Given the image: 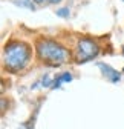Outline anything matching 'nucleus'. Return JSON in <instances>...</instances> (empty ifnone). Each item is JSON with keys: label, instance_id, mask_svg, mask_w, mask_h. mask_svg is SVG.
Masks as SVG:
<instances>
[{"label": "nucleus", "instance_id": "obj_1", "mask_svg": "<svg viewBox=\"0 0 124 129\" xmlns=\"http://www.w3.org/2000/svg\"><path fill=\"white\" fill-rule=\"evenodd\" d=\"M31 58V48L23 42H12L5 48V66L9 71L23 69Z\"/></svg>", "mask_w": 124, "mask_h": 129}, {"label": "nucleus", "instance_id": "obj_2", "mask_svg": "<svg viewBox=\"0 0 124 129\" xmlns=\"http://www.w3.org/2000/svg\"><path fill=\"white\" fill-rule=\"evenodd\" d=\"M37 54L40 60L49 63V64H61L69 60V51L54 40H44V39L38 40Z\"/></svg>", "mask_w": 124, "mask_h": 129}, {"label": "nucleus", "instance_id": "obj_3", "mask_svg": "<svg viewBox=\"0 0 124 129\" xmlns=\"http://www.w3.org/2000/svg\"><path fill=\"white\" fill-rule=\"evenodd\" d=\"M100 51L98 45L90 40V39H80L77 43V49H75V60L78 63H84L89 60H94Z\"/></svg>", "mask_w": 124, "mask_h": 129}, {"label": "nucleus", "instance_id": "obj_4", "mask_svg": "<svg viewBox=\"0 0 124 129\" xmlns=\"http://www.w3.org/2000/svg\"><path fill=\"white\" fill-rule=\"evenodd\" d=\"M98 64V68L101 69V72L104 74V77L106 78H109L110 82H118L119 80V72L118 71H115L112 66H109V64H104V63H97Z\"/></svg>", "mask_w": 124, "mask_h": 129}, {"label": "nucleus", "instance_id": "obj_5", "mask_svg": "<svg viewBox=\"0 0 124 129\" xmlns=\"http://www.w3.org/2000/svg\"><path fill=\"white\" fill-rule=\"evenodd\" d=\"M71 80H72V75H71L69 72H65V74H61L60 77H57V78L54 80L52 86H54V89H57L61 83H65V82H71Z\"/></svg>", "mask_w": 124, "mask_h": 129}, {"label": "nucleus", "instance_id": "obj_6", "mask_svg": "<svg viewBox=\"0 0 124 129\" xmlns=\"http://www.w3.org/2000/svg\"><path fill=\"white\" fill-rule=\"evenodd\" d=\"M17 5H20V6H25V8H28V9H35L34 8V5L29 2V0H19L17 2Z\"/></svg>", "mask_w": 124, "mask_h": 129}, {"label": "nucleus", "instance_id": "obj_7", "mask_svg": "<svg viewBox=\"0 0 124 129\" xmlns=\"http://www.w3.org/2000/svg\"><path fill=\"white\" fill-rule=\"evenodd\" d=\"M57 15H60V17H69V8H60V9H57Z\"/></svg>", "mask_w": 124, "mask_h": 129}, {"label": "nucleus", "instance_id": "obj_8", "mask_svg": "<svg viewBox=\"0 0 124 129\" xmlns=\"http://www.w3.org/2000/svg\"><path fill=\"white\" fill-rule=\"evenodd\" d=\"M41 83H43V86H49V85H51V78H49L48 75H46V77L41 80Z\"/></svg>", "mask_w": 124, "mask_h": 129}, {"label": "nucleus", "instance_id": "obj_9", "mask_svg": "<svg viewBox=\"0 0 124 129\" xmlns=\"http://www.w3.org/2000/svg\"><path fill=\"white\" fill-rule=\"evenodd\" d=\"M32 2H35V3H43L44 0H32Z\"/></svg>", "mask_w": 124, "mask_h": 129}, {"label": "nucleus", "instance_id": "obj_10", "mask_svg": "<svg viewBox=\"0 0 124 129\" xmlns=\"http://www.w3.org/2000/svg\"><path fill=\"white\" fill-rule=\"evenodd\" d=\"M52 3H58V2H61V0H51Z\"/></svg>", "mask_w": 124, "mask_h": 129}, {"label": "nucleus", "instance_id": "obj_11", "mask_svg": "<svg viewBox=\"0 0 124 129\" xmlns=\"http://www.w3.org/2000/svg\"><path fill=\"white\" fill-rule=\"evenodd\" d=\"M122 52H124V46H122Z\"/></svg>", "mask_w": 124, "mask_h": 129}]
</instances>
